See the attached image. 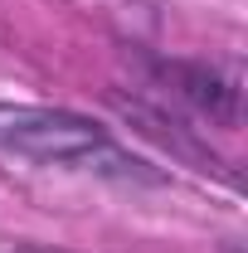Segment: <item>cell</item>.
<instances>
[{
  "label": "cell",
  "mask_w": 248,
  "mask_h": 253,
  "mask_svg": "<svg viewBox=\"0 0 248 253\" xmlns=\"http://www.w3.org/2000/svg\"><path fill=\"white\" fill-rule=\"evenodd\" d=\"M0 151L39 161V166L97 170L112 180H161L146 161L122 151L97 122L63 112V107H5L0 102Z\"/></svg>",
  "instance_id": "1"
},
{
  "label": "cell",
  "mask_w": 248,
  "mask_h": 253,
  "mask_svg": "<svg viewBox=\"0 0 248 253\" xmlns=\"http://www.w3.org/2000/svg\"><path fill=\"white\" fill-rule=\"evenodd\" d=\"M156 78L180 102H190L200 117H209L219 126H239V83L229 73H219L214 63L170 59V63H156Z\"/></svg>",
  "instance_id": "2"
},
{
  "label": "cell",
  "mask_w": 248,
  "mask_h": 253,
  "mask_svg": "<svg viewBox=\"0 0 248 253\" xmlns=\"http://www.w3.org/2000/svg\"><path fill=\"white\" fill-rule=\"evenodd\" d=\"M112 102H117V112H122L126 122H136L146 136H156L161 146H170L175 156L195 161L200 170H219V156H214V151H209V146H200V141H195V131H185L175 117H165L161 107H146V102H136V97H131V102H126V97H112Z\"/></svg>",
  "instance_id": "3"
}]
</instances>
